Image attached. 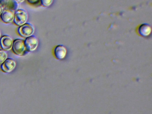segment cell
Returning <instances> with one entry per match:
<instances>
[{
    "instance_id": "1",
    "label": "cell",
    "mask_w": 152,
    "mask_h": 114,
    "mask_svg": "<svg viewBox=\"0 0 152 114\" xmlns=\"http://www.w3.org/2000/svg\"><path fill=\"white\" fill-rule=\"evenodd\" d=\"M13 52L18 56L24 55L27 52L25 45L24 41L20 39H17L13 42L12 48Z\"/></svg>"
},
{
    "instance_id": "8",
    "label": "cell",
    "mask_w": 152,
    "mask_h": 114,
    "mask_svg": "<svg viewBox=\"0 0 152 114\" xmlns=\"http://www.w3.org/2000/svg\"><path fill=\"white\" fill-rule=\"evenodd\" d=\"M54 54L55 57L58 59H64L67 54L66 48L64 45H57L54 50Z\"/></svg>"
},
{
    "instance_id": "13",
    "label": "cell",
    "mask_w": 152,
    "mask_h": 114,
    "mask_svg": "<svg viewBox=\"0 0 152 114\" xmlns=\"http://www.w3.org/2000/svg\"><path fill=\"white\" fill-rule=\"evenodd\" d=\"M3 10H4V9H3V6H2V4L0 3V15H1V13H2Z\"/></svg>"
},
{
    "instance_id": "9",
    "label": "cell",
    "mask_w": 152,
    "mask_h": 114,
    "mask_svg": "<svg viewBox=\"0 0 152 114\" xmlns=\"http://www.w3.org/2000/svg\"><path fill=\"white\" fill-rule=\"evenodd\" d=\"M152 31L151 26L148 24L145 23L140 26L138 28V33L140 35L144 37H147L150 35Z\"/></svg>"
},
{
    "instance_id": "2",
    "label": "cell",
    "mask_w": 152,
    "mask_h": 114,
    "mask_svg": "<svg viewBox=\"0 0 152 114\" xmlns=\"http://www.w3.org/2000/svg\"><path fill=\"white\" fill-rule=\"evenodd\" d=\"M28 19L27 12L24 10L19 9L16 11L14 16V22L18 26H22L26 23Z\"/></svg>"
},
{
    "instance_id": "7",
    "label": "cell",
    "mask_w": 152,
    "mask_h": 114,
    "mask_svg": "<svg viewBox=\"0 0 152 114\" xmlns=\"http://www.w3.org/2000/svg\"><path fill=\"white\" fill-rule=\"evenodd\" d=\"M13 44V40L9 36H3L0 39V45L4 50L8 51L11 50Z\"/></svg>"
},
{
    "instance_id": "3",
    "label": "cell",
    "mask_w": 152,
    "mask_h": 114,
    "mask_svg": "<svg viewBox=\"0 0 152 114\" xmlns=\"http://www.w3.org/2000/svg\"><path fill=\"white\" fill-rule=\"evenodd\" d=\"M34 31V27L30 23H25L19 26L18 28V33L21 36L26 38L32 35Z\"/></svg>"
},
{
    "instance_id": "5",
    "label": "cell",
    "mask_w": 152,
    "mask_h": 114,
    "mask_svg": "<svg viewBox=\"0 0 152 114\" xmlns=\"http://www.w3.org/2000/svg\"><path fill=\"white\" fill-rule=\"evenodd\" d=\"M14 16L15 13L13 10L10 9H5L3 10L0 17L4 23L9 24L14 21Z\"/></svg>"
},
{
    "instance_id": "6",
    "label": "cell",
    "mask_w": 152,
    "mask_h": 114,
    "mask_svg": "<svg viewBox=\"0 0 152 114\" xmlns=\"http://www.w3.org/2000/svg\"><path fill=\"white\" fill-rule=\"evenodd\" d=\"M15 61L12 58H7L1 65V70L5 73H10L13 71L16 67Z\"/></svg>"
},
{
    "instance_id": "15",
    "label": "cell",
    "mask_w": 152,
    "mask_h": 114,
    "mask_svg": "<svg viewBox=\"0 0 152 114\" xmlns=\"http://www.w3.org/2000/svg\"><path fill=\"white\" fill-rule=\"evenodd\" d=\"M1 33H0V38H1Z\"/></svg>"
},
{
    "instance_id": "16",
    "label": "cell",
    "mask_w": 152,
    "mask_h": 114,
    "mask_svg": "<svg viewBox=\"0 0 152 114\" xmlns=\"http://www.w3.org/2000/svg\"><path fill=\"white\" fill-rule=\"evenodd\" d=\"M0 1H1V0H0Z\"/></svg>"
},
{
    "instance_id": "14",
    "label": "cell",
    "mask_w": 152,
    "mask_h": 114,
    "mask_svg": "<svg viewBox=\"0 0 152 114\" xmlns=\"http://www.w3.org/2000/svg\"><path fill=\"white\" fill-rule=\"evenodd\" d=\"M15 1L17 3L20 4L23 2L25 0H15Z\"/></svg>"
},
{
    "instance_id": "4",
    "label": "cell",
    "mask_w": 152,
    "mask_h": 114,
    "mask_svg": "<svg viewBox=\"0 0 152 114\" xmlns=\"http://www.w3.org/2000/svg\"><path fill=\"white\" fill-rule=\"evenodd\" d=\"M24 43L27 51L31 52L37 49L39 42L37 38L34 36L32 35L26 38Z\"/></svg>"
},
{
    "instance_id": "10",
    "label": "cell",
    "mask_w": 152,
    "mask_h": 114,
    "mask_svg": "<svg viewBox=\"0 0 152 114\" xmlns=\"http://www.w3.org/2000/svg\"><path fill=\"white\" fill-rule=\"evenodd\" d=\"M7 54L4 50H0V65H1L7 58Z\"/></svg>"
},
{
    "instance_id": "12",
    "label": "cell",
    "mask_w": 152,
    "mask_h": 114,
    "mask_svg": "<svg viewBox=\"0 0 152 114\" xmlns=\"http://www.w3.org/2000/svg\"><path fill=\"white\" fill-rule=\"evenodd\" d=\"M27 1L31 4H35L38 3L40 0H27Z\"/></svg>"
},
{
    "instance_id": "11",
    "label": "cell",
    "mask_w": 152,
    "mask_h": 114,
    "mask_svg": "<svg viewBox=\"0 0 152 114\" xmlns=\"http://www.w3.org/2000/svg\"><path fill=\"white\" fill-rule=\"evenodd\" d=\"M40 1L41 4L42 6L44 7H49L52 3H53V0H40Z\"/></svg>"
}]
</instances>
